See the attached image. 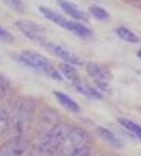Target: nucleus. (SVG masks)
I'll use <instances>...</instances> for the list:
<instances>
[{"instance_id": "f257e3e1", "label": "nucleus", "mask_w": 141, "mask_h": 156, "mask_svg": "<svg viewBox=\"0 0 141 156\" xmlns=\"http://www.w3.org/2000/svg\"><path fill=\"white\" fill-rule=\"evenodd\" d=\"M72 126L67 123H56L49 130L40 133L38 140L33 146V154L35 156H54L59 153L64 138L71 132Z\"/></svg>"}, {"instance_id": "f03ea898", "label": "nucleus", "mask_w": 141, "mask_h": 156, "mask_svg": "<svg viewBox=\"0 0 141 156\" xmlns=\"http://www.w3.org/2000/svg\"><path fill=\"white\" fill-rule=\"evenodd\" d=\"M10 128L15 135H23L35 119V100L30 97L16 99L10 108Z\"/></svg>"}, {"instance_id": "7ed1b4c3", "label": "nucleus", "mask_w": 141, "mask_h": 156, "mask_svg": "<svg viewBox=\"0 0 141 156\" xmlns=\"http://www.w3.org/2000/svg\"><path fill=\"white\" fill-rule=\"evenodd\" d=\"M87 141H89V135L85 130L82 128H77V126H74V128H71V132L67 133V136L64 138L61 148H59V153L61 156H67L71 154L72 151L76 150H80L84 148V146H87Z\"/></svg>"}, {"instance_id": "20e7f679", "label": "nucleus", "mask_w": 141, "mask_h": 156, "mask_svg": "<svg viewBox=\"0 0 141 156\" xmlns=\"http://www.w3.org/2000/svg\"><path fill=\"white\" fill-rule=\"evenodd\" d=\"M30 148V141L23 135H15L0 145V156H23Z\"/></svg>"}, {"instance_id": "39448f33", "label": "nucleus", "mask_w": 141, "mask_h": 156, "mask_svg": "<svg viewBox=\"0 0 141 156\" xmlns=\"http://www.w3.org/2000/svg\"><path fill=\"white\" fill-rule=\"evenodd\" d=\"M16 59L20 62H23V64H26L28 67H31V69L41 71L43 74H46L53 67V64L44 56H41V54H38L35 51H23L16 56Z\"/></svg>"}, {"instance_id": "423d86ee", "label": "nucleus", "mask_w": 141, "mask_h": 156, "mask_svg": "<svg viewBox=\"0 0 141 156\" xmlns=\"http://www.w3.org/2000/svg\"><path fill=\"white\" fill-rule=\"evenodd\" d=\"M16 27H18V30L23 33L25 36H28L30 40H33V41L43 43L44 38H46L44 28H43L41 25L31 22V20H18V22H16Z\"/></svg>"}, {"instance_id": "0eeeda50", "label": "nucleus", "mask_w": 141, "mask_h": 156, "mask_svg": "<svg viewBox=\"0 0 141 156\" xmlns=\"http://www.w3.org/2000/svg\"><path fill=\"white\" fill-rule=\"evenodd\" d=\"M85 69H87L89 76H90V77L93 79V81L97 82V86H99V89H102V90H107V89H108L110 74H108V71H107L104 66H100V64H95V62H87V66H85Z\"/></svg>"}, {"instance_id": "6e6552de", "label": "nucleus", "mask_w": 141, "mask_h": 156, "mask_svg": "<svg viewBox=\"0 0 141 156\" xmlns=\"http://www.w3.org/2000/svg\"><path fill=\"white\" fill-rule=\"evenodd\" d=\"M58 119H59V115L54 110H51V108H44V110L38 115V119H36L38 132L43 133V132H46V130H49L51 126H54L58 123Z\"/></svg>"}, {"instance_id": "1a4fd4ad", "label": "nucleus", "mask_w": 141, "mask_h": 156, "mask_svg": "<svg viewBox=\"0 0 141 156\" xmlns=\"http://www.w3.org/2000/svg\"><path fill=\"white\" fill-rule=\"evenodd\" d=\"M44 46L48 48V51H51L54 56L61 58L62 61L69 62V64H72V66H80V59L74 53L67 51L66 48H62V46H59V44H53V43H44Z\"/></svg>"}, {"instance_id": "9d476101", "label": "nucleus", "mask_w": 141, "mask_h": 156, "mask_svg": "<svg viewBox=\"0 0 141 156\" xmlns=\"http://www.w3.org/2000/svg\"><path fill=\"white\" fill-rule=\"evenodd\" d=\"M97 135H99L108 146H112V148H122L123 146V143H122L120 138L117 136V133H113L112 130L105 128V126H99V128H97Z\"/></svg>"}, {"instance_id": "9b49d317", "label": "nucleus", "mask_w": 141, "mask_h": 156, "mask_svg": "<svg viewBox=\"0 0 141 156\" xmlns=\"http://www.w3.org/2000/svg\"><path fill=\"white\" fill-rule=\"evenodd\" d=\"M58 5H59V8H61L64 13L71 15L72 18H76V20H82V22H87V13H84V12L80 10V8L76 7L74 3L66 2V0H59Z\"/></svg>"}, {"instance_id": "f8f14e48", "label": "nucleus", "mask_w": 141, "mask_h": 156, "mask_svg": "<svg viewBox=\"0 0 141 156\" xmlns=\"http://www.w3.org/2000/svg\"><path fill=\"white\" fill-rule=\"evenodd\" d=\"M40 12H41V13L44 15L48 20H51L53 23H58V25H61L62 28L69 30V23H71V20H66L61 13H56V12L49 10V8H46V7H40Z\"/></svg>"}, {"instance_id": "ddd939ff", "label": "nucleus", "mask_w": 141, "mask_h": 156, "mask_svg": "<svg viewBox=\"0 0 141 156\" xmlns=\"http://www.w3.org/2000/svg\"><path fill=\"white\" fill-rule=\"evenodd\" d=\"M54 97H56L58 102L61 104L64 108H67V110H71V112H74V113L79 112V105L76 104L71 97H67L66 94H62V92H59V90H54Z\"/></svg>"}, {"instance_id": "4468645a", "label": "nucleus", "mask_w": 141, "mask_h": 156, "mask_svg": "<svg viewBox=\"0 0 141 156\" xmlns=\"http://www.w3.org/2000/svg\"><path fill=\"white\" fill-rule=\"evenodd\" d=\"M118 123H120L128 133H131L135 138H138V140L141 141V126L138 123H135V122L125 119V117H120V119H118Z\"/></svg>"}, {"instance_id": "2eb2a0df", "label": "nucleus", "mask_w": 141, "mask_h": 156, "mask_svg": "<svg viewBox=\"0 0 141 156\" xmlns=\"http://www.w3.org/2000/svg\"><path fill=\"white\" fill-rule=\"evenodd\" d=\"M59 73L64 74L67 79H71L72 82H79L80 81L79 73H77V69H76V66L69 64V62H62V64L59 66Z\"/></svg>"}, {"instance_id": "dca6fc26", "label": "nucleus", "mask_w": 141, "mask_h": 156, "mask_svg": "<svg viewBox=\"0 0 141 156\" xmlns=\"http://www.w3.org/2000/svg\"><path fill=\"white\" fill-rule=\"evenodd\" d=\"M72 86H74V89L76 90H79L80 94H84V95H89V97H92V99H102V94L97 89H93V87L90 86H85V84L82 82H72Z\"/></svg>"}, {"instance_id": "f3484780", "label": "nucleus", "mask_w": 141, "mask_h": 156, "mask_svg": "<svg viewBox=\"0 0 141 156\" xmlns=\"http://www.w3.org/2000/svg\"><path fill=\"white\" fill-rule=\"evenodd\" d=\"M69 31L76 33V35H79V36H82V38L92 36L90 28L85 27V25H82V23H77V22H71V23H69Z\"/></svg>"}, {"instance_id": "a211bd4d", "label": "nucleus", "mask_w": 141, "mask_h": 156, "mask_svg": "<svg viewBox=\"0 0 141 156\" xmlns=\"http://www.w3.org/2000/svg\"><path fill=\"white\" fill-rule=\"evenodd\" d=\"M10 130V113L5 108H0V138Z\"/></svg>"}, {"instance_id": "6ab92c4d", "label": "nucleus", "mask_w": 141, "mask_h": 156, "mask_svg": "<svg viewBox=\"0 0 141 156\" xmlns=\"http://www.w3.org/2000/svg\"><path fill=\"white\" fill-rule=\"evenodd\" d=\"M117 35L120 36L122 40L128 41V43H138V36H136L131 30H128L126 27H118L117 28Z\"/></svg>"}, {"instance_id": "aec40b11", "label": "nucleus", "mask_w": 141, "mask_h": 156, "mask_svg": "<svg viewBox=\"0 0 141 156\" xmlns=\"http://www.w3.org/2000/svg\"><path fill=\"white\" fill-rule=\"evenodd\" d=\"M90 15L93 16V18H97V20H102V22H105V20H108V13H107V10H104L102 7H97V5H93L90 7Z\"/></svg>"}, {"instance_id": "412c9836", "label": "nucleus", "mask_w": 141, "mask_h": 156, "mask_svg": "<svg viewBox=\"0 0 141 156\" xmlns=\"http://www.w3.org/2000/svg\"><path fill=\"white\" fill-rule=\"evenodd\" d=\"M8 90H10V82L7 81L5 76L0 74V100H2L3 97L8 94Z\"/></svg>"}, {"instance_id": "4be33fe9", "label": "nucleus", "mask_w": 141, "mask_h": 156, "mask_svg": "<svg viewBox=\"0 0 141 156\" xmlns=\"http://www.w3.org/2000/svg\"><path fill=\"white\" fill-rule=\"evenodd\" d=\"M0 41H5V43H12L13 41V35L8 30H5L3 27H0Z\"/></svg>"}, {"instance_id": "5701e85b", "label": "nucleus", "mask_w": 141, "mask_h": 156, "mask_svg": "<svg viewBox=\"0 0 141 156\" xmlns=\"http://www.w3.org/2000/svg\"><path fill=\"white\" fill-rule=\"evenodd\" d=\"M67 156H90V150H89V146H84V148H80V150L72 151V153L67 154Z\"/></svg>"}, {"instance_id": "b1692460", "label": "nucleus", "mask_w": 141, "mask_h": 156, "mask_svg": "<svg viewBox=\"0 0 141 156\" xmlns=\"http://www.w3.org/2000/svg\"><path fill=\"white\" fill-rule=\"evenodd\" d=\"M5 2H8L13 8H16V10H21V8H23V5H21V0H5Z\"/></svg>"}, {"instance_id": "393cba45", "label": "nucleus", "mask_w": 141, "mask_h": 156, "mask_svg": "<svg viewBox=\"0 0 141 156\" xmlns=\"http://www.w3.org/2000/svg\"><path fill=\"white\" fill-rule=\"evenodd\" d=\"M136 54H138V58H139V59H141V49H139V51L136 53Z\"/></svg>"}, {"instance_id": "a878e982", "label": "nucleus", "mask_w": 141, "mask_h": 156, "mask_svg": "<svg viewBox=\"0 0 141 156\" xmlns=\"http://www.w3.org/2000/svg\"><path fill=\"white\" fill-rule=\"evenodd\" d=\"M131 2H138V0H131Z\"/></svg>"}, {"instance_id": "bb28decb", "label": "nucleus", "mask_w": 141, "mask_h": 156, "mask_svg": "<svg viewBox=\"0 0 141 156\" xmlns=\"http://www.w3.org/2000/svg\"><path fill=\"white\" fill-rule=\"evenodd\" d=\"M139 74H141V73H139Z\"/></svg>"}]
</instances>
